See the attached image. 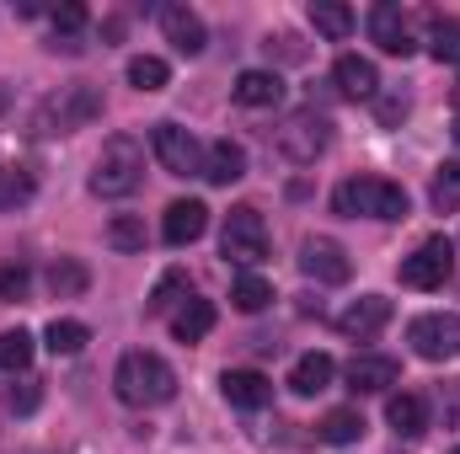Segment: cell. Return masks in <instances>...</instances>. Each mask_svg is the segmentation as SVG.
Wrapping results in <instances>:
<instances>
[{"label": "cell", "instance_id": "17", "mask_svg": "<svg viewBox=\"0 0 460 454\" xmlns=\"http://www.w3.org/2000/svg\"><path fill=\"white\" fill-rule=\"evenodd\" d=\"M241 177H246V150H241L235 139H215V144H204V182L230 188V182H241Z\"/></svg>", "mask_w": 460, "mask_h": 454}, {"label": "cell", "instance_id": "29", "mask_svg": "<svg viewBox=\"0 0 460 454\" xmlns=\"http://www.w3.org/2000/svg\"><path fill=\"white\" fill-rule=\"evenodd\" d=\"M268 300H273V284H268L262 273H246V278H235V289H230V305H235L241 316L268 310Z\"/></svg>", "mask_w": 460, "mask_h": 454}, {"label": "cell", "instance_id": "38", "mask_svg": "<svg viewBox=\"0 0 460 454\" xmlns=\"http://www.w3.org/2000/svg\"><path fill=\"white\" fill-rule=\"evenodd\" d=\"M407 118V97H380V123L391 128V123H402Z\"/></svg>", "mask_w": 460, "mask_h": 454}, {"label": "cell", "instance_id": "8", "mask_svg": "<svg viewBox=\"0 0 460 454\" xmlns=\"http://www.w3.org/2000/svg\"><path fill=\"white\" fill-rule=\"evenodd\" d=\"M450 273H456V240L450 235H429L412 257H402V284L407 289H445Z\"/></svg>", "mask_w": 460, "mask_h": 454}, {"label": "cell", "instance_id": "7", "mask_svg": "<svg viewBox=\"0 0 460 454\" xmlns=\"http://www.w3.org/2000/svg\"><path fill=\"white\" fill-rule=\"evenodd\" d=\"M150 155H155L172 177H204V144H199L182 123H155V128H150Z\"/></svg>", "mask_w": 460, "mask_h": 454}, {"label": "cell", "instance_id": "31", "mask_svg": "<svg viewBox=\"0 0 460 454\" xmlns=\"http://www.w3.org/2000/svg\"><path fill=\"white\" fill-rule=\"evenodd\" d=\"M322 439H327V444H358V439H364V417H358L353 406L327 412V417H322Z\"/></svg>", "mask_w": 460, "mask_h": 454}, {"label": "cell", "instance_id": "24", "mask_svg": "<svg viewBox=\"0 0 460 454\" xmlns=\"http://www.w3.org/2000/svg\"><path fill=\"white\" fill-rule=\"evenodd\" d=\"M49 289H54L59 300H81V294L92 289V273H86V262H75V257H59V262L49 267Z\"/></svg>", "mask_w": 460, "mask_h": 454}, {"label": "cell", "instance_id": "19", "mask_svg": "<svg viewBox=\"0 0 460 454\" xmlns=\"http://www.w3.org/2000/svg\"><path fill=\"white\" fill-rule=\"evenodd\" d=\"M230 97H235L241 108H279V102H284V81H279L273 70H241L235 86H230Z\"/></svg>", "mask_w": 460, "mask_h": 454}, {"label": "cell", "instance_id": "12", "mask_svg": "<svg viewBox=\"0 0 460 454\" xmlns=\"http://www.w3.org/2000/svg\"><path fill=\"white\" fill-rule=\"evenodd\" d=\"M343 374H348V390H358V396H380V390H391V385L402 380V363L385 358V353H358Z\"/></svg>", "mask_w": 460, "mask_h": 454}, {"label": "cell", "instance_id": "4", "mask_svg": "<svg viewBox=\"0 0 460 454\" xmlns=\"http://www.w3.org/2000/svg\"><path fill=\"white\" fill-rule=\"evenodd\" d=\"M92 118H102V92L86 86V81H75V86H59L54 97L38 102L32 134H75V128H86Z\"/></svg>", "mask_w": 460, "mask_h": 454}, {"label": "cell", "instance_id": "30", "mask_svg": "<svg viewBox=\"0 0 460 454\" xmlns=\"http://www.w3.org/2000/svg\"><path fill=\"white\" fill-rule=\"evenodd\" d=\"M429 204H434L439 214H456V209H460V161H445V166L434 171V188H429Z\"/></svg>", "mask_w": 460, "mask_h": 454}, {"label": "cell", "instance_id": "23", "mask_svg": "<svg viewBox=\"0 0 460 454\" xmlns=\"http://www.w3.org/2000/svg\"><path fill=\"white\" fill-rule=\"evenodd\" d=\"M182 300H193V284H188V273H182V267H172V273H161V278H155V289H150L145 310H150V316H166V310H172V305H182Z\"/></svg>", "mask_w": 460, "mask_h": 454}, {"label": "cell", "instance_id": "9", "mask_svg": "<svg viewBox=\"0 0 460 454\" xmlns=\"http://www.w3.org/2000/svg\"><path fill=\"white\" fill-rule=\"evenodd\" d=\"M407 342L418 347V358H429V363H450L460 353V316L456 310H434V316H418L412 321V332Z\"/></svg>", "mask_w": 460, "mask_h": 454}, {"label": "cell", "instance_id": "1", "mask_svg": "<svg viewBox=\"0 0 460 454\" xmlns=\"http://www.w3.org/2000/svg\"><path fill=\"white\" fill-rule=\"evenodd\" d=\"M113 390H118V401H128V406H166V401L177 396V369H172L161 353L134 347V353L118 358Z\"/></svg>", "mask_w": 460, "mask_h": 454}, {"label": "cell", "instance_id": "39", "mask_svg": "<svg viewBox=\"0 0 460 454\" xmlns=\"http://www.w3.org/2000/svg\"><path fill=\"white\" fill-rule=\"evenodd\" d=\"M450 134H456V150H460V118H456V128H450Z\"/></svg>", "mask_w": 460, "mask_h": 454}, {"label": "cell", "instance_id": "2", "mask_svg": "<svg viewBox=\"0 0 460 454\" xmlns=\"http://www.w3.org/2000/svg\"><path fill=\"white\" fill-rule=\"evenodd\" d=\"M145 182V144L134 134H113L92 166V193L97 198H128Z\"/></svg>", "mask_w": 460, "mask_h": 454}, {"label": "cell", "instance_id": "34", "mask_svg": "<svg viewBox=\"0 0 460 454\" xmlns=\"http://www.w3.org/2000/svg\"><path fill=\"white\" fill-rule=\"evenodd\" d=\"M27 284H32V273H27V262H16V257H5V262H0V300H22V294H27Z\"/></svg>", "mask_w": 460, "mask_h": 454}, {"label": "cell", "instance_id": "5", "mask_svg": "<svg viewBox=\"0 0 460 454\" xmlns=\"http://www.w3.org/2000/svg\"><path fill=\"white\" fill-rule=\"evenodd\" d=\"M327 144H332V123L316 113V108L289 113L279 128H273V150H279L289 166H316V161L327 155Z\"/></svg>", "mask_w": 460, "mask_h": 454}, {"label": "cell", "instance_id": "26", "mask_svg": "<svg viewBox=\"0 0 460 454\" xmlns=\"http://www.w3.org/2000/svg\"><path fill=\"white\" fill-rule=\"evenodd\" d=\"M43 342H49V353H59V358H75V353L92 342V332H86V321H70V316L59 321V316H54V321H49V332H43Z\"/></svg>", "mask_w": 460, "mask_h": 454}, {"label": "cell", "instance_id": "6", "mask_svg": "<svg viewBox=\"0 0 460 454\" xmlns=\"http://www.w3.org/2000/svg\"><path fill=\"white\" fill-rule=\"evenodd\" d=\"M220 257L235 262V267H257V262L268 257V220H262L252 204H241V209H230V214H226V230H220Z\"/></svg>", "mask_w": 460, "mask_h": 454}, {"label": "cell", "instance_id": "36", "mask_svg": "<svg viewBox=\"0 0 460 454\" xmlns=\"http://www.w3.org/2000/svg\"><path fill=\"white\" fill-rule=\"evenodd\" d=\"M27 193H32V182H27V177H16V171H5V166H0V209H11V204H22V198H27Z\"/></svg>", "mask_w": 460, "mask_h": 454}, {"label": "cell", "instance_id": "22", "mask_svg": "<svg viewBox=\"0 0 460 454\" xmlns=\"http://www.w3.org/2000/svg\"><path fill=\"white\" fill-rule=\"evenodd\" d=\"M385 423H391L402 439H418V433L429 428V401H423V396H412V390H402V396H391Z\"/></svg>", "mask_w": 460, "mask_h": 454}, {"label": "cell", "instance_id": "37", "mask_svg": "<svg viewBox=\"0 0 460 454\" xmlns=\"http://www.w3.org/2000/svg\"><path fill=\"white\" fill-rule=\"evenodd\" d=\"M38 401H43V390H38V380H22V390H11V406H16V412H32Z\"/></svg>", "mask_w": 460, "mask_h": 454}, {"label": "cell", "instance_id": "3", "mask_svg": "<svg viewBox=\"0 0 460 454\" xmlns=\"http://www.w3.org/2000/svg\"><path fill=\"white\" fill-rule=\"evenodd\" d=\"M332 209L348 214V220H407V188H396V182H385V177H353L343 182L338 193H332Z\"/></svg>", "mask_w": 460, "mask_h": 454}, {"label": "cell", "instance_id": "10", "mask_svg": "<svg viewBox=\"0 0 460 454\" xmlns=\"http://www.w3.org/2000/svg\"><path fill=\"white\" fill-rule=\"evenodd\" d=\"M300 273L316 278V284H348V278H353V257L343 251V240L311 235V240L300 246Z\"/></svg>", "mask_w": 460, "mask_h": 454}, {"label": "cell", "instance_id": "40", "mask_svg": "<svg viewBox=\"0 0 460 454\" xmlns=\"http://www.w3.org/2000/svg\"><path fill=\"white\" fill-rule=\"evenodd\" d=\"M450 454H460V444H456V450H450Z\"/></svg>", "mask_w": 460, "mask_h": 454}, {"label": "cell", "instance_id": "21", "mask_svg": "<svg viewBox=\"0 0 460 454\" xmlns=\"http://www.w3.org/2000/svg\"><path fill=\"white\" fill-rule=\"evenodd\" d=\"M215 305L209 300H182L177 305V316H172V337L177 342H204L209 332H215Z\"/></svg>", "mask_w": 460, "mask_h": 454}, {"label": "cell", "instance_id": "14", "mask_svg": "<svg viewBox=\"0 0 460 454\" xmlns=\"http://www.w3.org/2000/svg\"><path fill=\"white\" fill-rule=\"evenodd\" d=\"M204 230H209V204H199V198H177V204L161 214V235H166V246H193Z\"/></svg>", "mask_w": 460, "mask_h": 454}, {"label": "cell", "instance_id": "27", "mask_svg": "<svg viewBox=\"0 0 460 454\" xmlns=\"http://www.w3.org/2000/svg\"><path fill=\"white\" fill-rule=\"evenodd\" d=\"M429 54L439 65H460V16H434L429 22Z\"/></svg>", "mask_w": 460, "mask_h": 454}, {"label": "cell", "instance_id": "28", "mask_svg": "<svg viewBox=\"0 0 460 454\" xmlns=\"http://www.w3.org/2000/svg\"><path fill=\"white\" fill-rule=\"evenodd\" d=\"M166 81H172L166 59H155V54H134L128 59V86L134 92H166Z\"/></svg>", "mask_w": 460, "mask_h": 454}, {"label": "cell", "instance_id": "32", "mask_svg": "<svg viewBox=\"0 0 460 454\" xmlns=\"http://www.w3.org/2000/svg\"><path fill=\"white\" fill-rule=\"evenodd\" d=\"M108 246L123 251V257L145 251V220H139V214H113V220H108Z\"/></svg>", "mask_w": 460, "mask_h": 454}, {"label": "cell", "instance_id": "35", "mask_svg": "<svg viewBox=\"0 0 460 454\" xmlns=\"http://www.w3.org/2000/svg\"><path fill=\"white\" fill-rule=\"evenodd\" d=\"M49 16H54V32H81V27H86V5H75V0L54 5Z\"/></svg>", "mask_w": 460, "mask_h": 454}, {"label": "cell", "instance_id": "13", "mask_svg": "<svg viewBox=\"0 0 460 454\" xmlns=\"http://www.w3.org/2000/svg\"><path fill=\"white\" fill-rule=\"evenodd\" d=\"M220 396L230 406H241V412H257V406L273 401V380L262 369H226L220 374Z\"/></svg>", "mask_w": 460, "mask_h": 454}, {"label": "cell", "instance_id": "15", "mask_svg": "<svg viewBox=\"0 0 460 454\" xmlns=\"http://www.w3.org/2000/svg\"><path fill=\"white\" fill-rule=\"evenodd\" d=\"M385 321H391V300L385 294H364V300H353L343 316H338V332L353 342H369Z\"/></svg>", "mask_w": 460, "mask_h": 454}, {"label": "cell", "instance_id": "11", "mask_svg": "<svg viewBox=\"0 0 460 454\" xmlns=\"http://www.w3.org/2000/svg\"><path fill=\"white\" fill-rule=\"evenodd\" d=\"M369 38H375L385 54H396V59H407V54L418 48V43H412V27H407V11L391 5V0L369 5Z\"/></svg>", "mask_w": 460, "mask_h": 454}, {"label": "cell", "instance_id": "20", "mask_svg": "<svg viewBox=\"0 0 460 454\" xmlns=\"http://www.w3.org/2000/svg\"><path fill=\"white\" fill-rule=\"evenodd\" d=\"M332 380H338V363H332L327 353H305V358H295V369H289V390H295V396H322Z\"/></svg>", "mask_w": 460, "mask_h": 454}, {"label": "cell", "instance_id": "25", "mask_svg": "<svg viewBox=\"0 0 460 454\" xmlns=\"http://www.w3.org/2000/svg\"><path fill=\"white\" fill-rule=\"evenodd\" d=\"M311 27H316L322 38L343 43L348 32H353V11H348L343 0H311Z\"/></svg>", "mask_w": 460, "mask_h": 454}, {"label": "cell", "instance_id": "16", "mask_svg": "<svg viewBox=\"0 0 460 454\" xmlns=\"http://www.w3.org/2000/svg\"><path fill=\"white\" fill-rule=\"evenodd\" d=\"M332 86L353 97V102H369V97H380V70L364 59V54H343L338 65H332Z\"/></svg>", "mask_w": 460, "mask_h": 454}, {"label": "cell", "instance_id": "33", "mask_svg": "<svg viewBox=\"0 0 460 454\" xmlns=\"http://www.w3.org/2000/svg\"><path fill=\"white\" fill-rule=\"evenodd\" d=\"M27 363H32V337H27V332H0V369L16 374V369H27Z\"/></svg>", "mask_w": 460, "mask_h": 454}, {"label": "cell", "instance_id": "18", "mask_svg": "<svg viewBox=\"0 0 460 454\" xmlns=\"http://www.w3.org/2000/svg\"><path fill=\"white\" fill-rule=\"evenodd\" d=\"M161 32H166L182 54H204V43H209L204 16H199V11H188V5H166V11H161Z\"/></svg>", "mask_w": 460, "mask_h": 454}]
</instances>
